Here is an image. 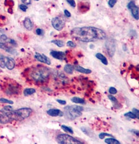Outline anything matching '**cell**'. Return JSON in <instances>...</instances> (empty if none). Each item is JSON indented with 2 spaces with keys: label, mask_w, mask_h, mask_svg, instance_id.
I'll return each mask as SVG.
<instances>
[{
  "label": "cell",
  "mask_w": 139,
  "mask_h": 144,
  "mask_svg": "<svg viewBox=\"0 0 139 144\" xmlns=\"http://www.w3.org/2000/svg\"><path fill=\"white\" fill-rule=\"evenodd\" d=\"M71 101L76 104H83L85 103V101L83 99L78 97H72L71 99Z\"/></svg>",
  "instance_id": "ffe728a7"
},
{
  "label": "cell",
  "mask_w": 139,
  "mask_h": 144,
  "mask_svg": "<svg viewBox=\"0 0 139 144\" xmlns=\"http://www.w3.org/2000/svg\"><path fill=\"white\" fill-rule=\"evenodd\" d=\"M74 69L76 70V71L79 72V73H83V74H90V73H91L92 72L91 70H90V69H85V68L81 67V66H74Z\"/></svg>",
  "instance_id": "5bb4252c"
},
{
  "label": "cell",
  "mask_w": 139,
  "mask_h": 144,
  "mask_svg": "<svg viewBox=\"0 0 139 144\" xmlns=\"http://www.w3.org/2000/svg\"><path fill=\"white\" fill-rule=\"evenodd\" d=\"M52 43L57 45L59 48H62L64 45V42L62 41H60V40H55V41H52Z\"/></svg>",
  "instance_id": "4316f807"
},
{
  "label": "cell",
  "mask_w": 139,
  "mask_h": 144,
  "mask_svg": "<svg viewBox=\"0 0 139 144\" xmlns=\"http://www.w3.org/2000/svg\"><path fill=\"white\" fill-rule=\"evenodd\" d=\"M56 142L60 144H83L82 141L66 134H61L56 136Z\"/></svg>",
  "instance_id": "5b68a950"
},
{
  "label": "cell",
  "mask_w": 139,
  "mask_h": 144,
  "mask_svg": "<svg viewBox=\"0 0 139 144\" xmlns=\"http://www.w3.org/2000/svg\"><path fill=\"white\" fill-rule=\"evenodd\" d=\"M9 42L11 44H12V45H17V43H16V41H15L14 40H13V39H10Z\"/></svg>",
  "instance_id": "7bdbcfd3"
},
{
  "label": "cell",
  "mask_w": 139,
  "mask_h": 144,
  "mask_svg": "<svg viewBox=\"0 0 139 144\" xmlns=\"http://www.w3.org/2000/svg\"><path fill=\"white\" fill-rule=\"evenodd\" d=\"M117 90L115 89V88H114V87H111L109 88V93L111 94V95L117 94Z\"/></svg>",
  "instance_id": "1f68e13d"
},
{
  "label": "cell",
  "mask_w": 139,
  "mask_h": 144,
  "mask_svg": "<svg viewBox=\"0 0 139 144\" xmlns=\"http://www.w3.org/2000/svg\"><path fill=\"white\" fill-rule=\"evenodd\" d=\"M96 57L97 58V59L100 60L101 61V62H102L104 65H106V66L108 65V60H107V58H106L105 56H104L103 55H102L101 53H98L96 54Z\"/></svg>",
  "instance_id": "e0dca14e"
},
{
  "label": "cell",
  "mask_w": 139,
  "mask_h": 144,
  "mask_svg": "<svg viewBox=\"0 0 139 144\" xmlns=\"http://www.w3.org/2000/svg\"><path fill=\"white\" fill-rule=\"evenodd\" d=\"M35 92H36V90L34 88H26V89H24L23 94H24V96H29V95L35 94Z\"/></svg>",
  "instance_id": "44dd1931"
},
{
  "label": "cell",
  "mask_w": 139,
  "mask_h": 144,
  "mask_svg": "<svg viewBox=\"0 0 139 144\" xmlns=\"http://www.w3.org/2000/svg\"><path fill=\"white\" fill-rule=\"evenodd\" d=\"M117 3V0H108V5H109L110 7L113 8L114 6V5H115V3Z\"/></svg>",
  "instance_id": "4dcf8cb0"
},
{
  "label": "cell",
  "mask_w": 139,
  "mask_h": 144,
  "mask_svg": "<svg viewBox=\"0 0 139 144\" xmlns=\"http://www.w3.org/2000/svg\"><path fill=\"white\" fill-rule=\"evenodd\" d=\"M105 136L113 137V136L110 135V134L107 133H100V135H99V138H100V139H103V138H104Z\"/></svg>",
  "instance_id": "f546056e"
},
{
  "label": "cell",
  "mask_w": 139,
  "mask_h": 144,
  "mask_svg": "<svg viewBox=\"0 0 139 144\" xmlns=\"http://www.w3.org/2000/svg\"><path fill=\"white\" fill-rule=\"evenodd\" d=\"M84 110L82 106L78 105H71L64 108V115L69 120H74L82 115V112Z\"/></svg>",
  "instance_id": "277c9868"
},
{
  "label": "cell",
  "mask_w": 139,
  "mask_h": 144,
  "mask_svg": "<svg viewBox=\"0 0 139 144\" xmlns=\"http://www.w3.org/2000/svg\"><path fill=\"white\" fill-rule=\"evenodd\" d=\"M0 48L2 49H4L6 51V52L9 53L10 54H15L16 53V51L14 49H13L12 48H10V47H8L7 45H5V44L2 42H0Z\"/></svg>",
  "instance_id": "2e32d148"
},
{
  "label": "cell",
  "mask_w": 139,
  "mask_h": 144,
  "mask_svg": "<svg viewBox=\"0 0 139 144\" xmlns=\"http://www.w3.org/2000/svg\"><path fill=\"white\" fill-rule=\"evenodd\" d=\"M14 110L13 108L11 106H6L5 107L3 108L1 110H0V112L1 113H9V112H11V111Z\"/></svg>",
  "instance_id": "484cf974"
},
{
  "label": "cell",
  "mask_w": 139,
  "mask_h": 144,
  "mask_svg": "<svg viewBox=\"0 0 139 144\" xmlns=\"http://www.w3.org/2000/svg\"><path fill=\"white\" fill-rule=\"evenodd\" d=\"M30 76L35 82L44 83L49 79V70L44 66H40L31 70Z\"/></svg>",
  "instance_id": "7a4b0ae2"
},
{
  "label": "cell",
  "mask_w": 139,
  "mask_h": 144,
  "mask_svg": "<svg viewBox=\"0 0 139 144\" xmlns=\"http://www.w3.org/2000/svg\"><path fill=\"white\" fill-rule=\"evenodd\" d=\"M23 24H24V27L27 30H31L33 29V27H34V24H33V23L31 22V21L30 20V18L27 17L25 18V19L24 20V22H23Z\"/></svg>",
  "instance_id": "4fadbf2b"
},
{
  "label": "cell",
  "mask_w": 139,
  "mask_h": 144,
  "mask_svg": "<svg viewBox=\"0 0 139 144\" xmlns=\"http://www.w3.org/2000/svg\"><path fill=\"white\" fill-rule=\"evenodd\" d=\"M133 113H134L137 119H138V117H139V111L137 110V109L133 108Z\"/></svg>",
  "instance_id": "8d00e7d4"
},
{
  "label": "cell",
  "mask_w": 139,
  "mask_h": 144,
  "mask_svg": "<svg viewBox=\"0 0 139 144\" xmlns=\"http://www.w3.org/2000/svg\"><path fill=\"white\" fill-rule=\"evenodd\" d=\"M124 115L125 117H129V118H131V119H135L137 118L133 112H128V113H126Z\"/></svg>",
  "instance_id": "83f0119b"
},
{
  "label": "cell",
  "mask_w": 139,
  "mask_h": 144,
  "mask_svg": "<svg viewBox=\"0 0 139 144\" xmlns=\"http://www.w3.org/2000/svg\"><path fill=\"white\" fill-rule=\"evenodd\" d=\"M15 65H16V62H15L14 59H13L12 58L8 57L7 62L6 63V67L9 70H12L14 68Z\"/></svg>",
  "instance_id": "9a60e30c"
},
{
  "label": "cell",
  "mask_w": 139,
  "mask_h": 144,
  "mask_svg": "<svg viewBox=\"0 0 139 144\" xmlns=\"http://www.w3.org/2000/svg\"><path fill=\"white\" fill-rule=\"evenodd\" d=\"M104 142H105L106 143H108V144H120L121 143V142H119V141H118L117 140L115 139V138H113V137L105 139Z\"/></svg>",
  "instance_id": "d6986e66"
},
{
  "label": "cell",
  "mask_w": 139,
  "mask_h": 144,
  "mask_svg": "<svg viewBox=\"0 0 139 144\" xmlns=\"http://www.w3.org/2000/svg\"><path fill=\"white\" fill-rule=\"evenodd\" d=\"M8 57H5L4 56H0V67L4 69L6 67V63L7 62Z\"/></svg>",
  "instance_id": "7402d4cb"
},
{
  "label": "cell",
  "mask_w": 139,
  "mask_h": 144,
  "mask_svg": "<svg viewBox=\"0 0 139 144\" xmlns=\"http://www.w3.org/2000/svg\"><path fill=\"white\" fill-rule=\"evenodd\" d=\"M89 9V4L85 3L80 4V5H79V10L81 12H84L87 11Z\"/></svg>",
  "instance_id": "603a6c76"
},
{
  "label": "cell",
  "mask_w": 139,
  "mask_h": 144,
  "mask_svg": "<svg viewBox=\"0 0 139 144\" xmlns=\"http://www.w3.org/2000/svg\"><path fill=\"white\" fill-rule=\"evenodd\" d=\"M130 1H135V0H130Z\"/></svg>",
  "instance_id": "ee69618b"
},
{
  "label": "cell",
  "mask_w": 139,
  "mask_h": 144,
  "mask_svg": "<svg viewBox=\"0 0 139 144\" xmlns=\"http://www.w3.org/2000/svg\"><path fill=\"white\" fill-rule=\"evenodd\" d=\"M51 56H53L55 58L60 60H64L65 59L66 55L65 53L62 51H52L50 53Z\"/></svg>",
  "instance_id": "30bf717a"
},
{
  "label": "cell",
  "mask_w": 139,
  "mask_h": 144,
  "mask_svg": "<svg viewBox=\"0 0 139 144\" xmlns=\"http://www.w3.org/2000/svg\"><path fill=\"white\" fill-rule=\"evenodd\" d=\"M0 102H1V103H7L10 104H14V102L12 101L8 100V99H5V98H1V99H0Z\"/></svg>",
  "instance_id": "f1b7e54d"
},
{
  "label": "cell",
  "mask_w": 139,
  "mask_h": 144,
  "mask_svg": "<svg viewBox=\"0 0 139 144\" xmlns=\"http://www.w3.org/2000/svg\"><path fill=\"white\" fill-rule=\"evenodd\" d=\"M35 1H39V0H35Z\"/></svg>",
  "instance_id": "f6af8a7d"
},
{
  "label": "cell",
  "mask_w": 139,
  "mask_h": 144,
  "mask_svg": "<svg viewBox=\"0 0 139 144\" xmlns=\"http://www.w3.org/2000/svg\"><path fill=\"white\" fill-rule=\"evenodd\" d=\"M21 1L26 5H29L31 3V0H21Z\"/></svg>",
  "instance_id": "f35d334b"
},
{
  "label": "cell",
  "mask_w": 139,
  "mask_h": 144,
  "mask_svg": "<svg viewBox=\"0 0 139 144\" xmlns=\"http://www.w3.org/2000/svg\"><path fill=\"white\" fill-rule=\"evenodd\" d=\"M12 122V119L9 117L7 113L0 112V123L1 124H8Z\"/></svg>",
  "instance_id": "7c38bea8"
},
{
  "label": "cell",
  "mask_w": 139,
  "mask_h": 144,
  "mask_svg": "<svg viewBox=\"0 0 139 144\" xmlns=\"http://www.w3.org/2000/svg\"><path fill=\"white\" fill-rule=\"evenodd\" d=\"M130 132L132 133H133V134H135V135H137V136H138V131H137V130H136V129H131V130H130Z\"/></svg>",
  "instance_id": "b9f144b4"
},
{
  "label": "cell",
  "mask_w": 139,
  "mask_h": 144,
  "mask_svg": "<svg viewBox=\"0 0 139 144\" xmlns=\"http://www.w3.org/2000/svg\"><path fill=\"white\" fill-rule=\"evenodd\" d=\"M47 113L51 117H62L64 116V112L58 109H50L47 111Z\"/></svg>",
  "instance_id": "8fae6325"
},
{
  "label": "cell",
  "mask_w": 139,
  "mask_h": 144,
  "mask_svg": "<svg viewBox=\"0 0 139 144\" xmlns=\"http://www.w3.org/2000/svg\"><path fill=\"white\" fill-rule=\"evenodd\" d=\"M71 35L75 39L83 42H94L97 40H104L106 34L102 30L91 26L74 28L71 30Z\"/></svg>",
  "instance_id": "6da1fadb"
},
{
  "label": "cell",
  "mask_w": 139,
  "mask_h": 144,
  "mask_svg": "<svg viewBox=\"0 0 139 144\" xmlns=\"http://www.w3.org/2000/svg\"><path fill=\"white\" fill-rule=\"evenodd\" d=\"M61 128L66 133H71V134L74 133L73 130H72V129L71 128V127H68V126H67L62 125L61 126Z\"/></svg>",
  "instance_id": "d4e9b609"
},
{
  "label": "cell",
  "mask_w": 139,
  "mask_h": 144,
  "mask_svg": "<svg viewBox=\"0 0 139 144\" xmlns=\"http://www.w3.org/2000/svg\"><path fill=\"white\" fill-rule=\"evenodd\" d=\"M64 14H65V16L67 17H70L71 16V13H70L67 10H64Z\"/></svg>",
  "instance_id": "ab89813d"
},
{
  "label": "cell",
  "mask_w": 139,
  "mask_h": 144,
  "mask_svg": "<svg viewBox=\"0 0 139 144\" xmlns=\"http://www.w3.org/2000/svg\"><path fill=\"white\" fill-rule=\"evenodd\" d=\"M51 24L57 31H61L65 26V22L62 18L56 17L52 19Z\"/></svg>",
  "instance_id": "8992f818"
},
{
  "label": "cell",
  "mask_w": 139,
  "mask_h": 144,
  "mask_svg": "<svg viewBox=\"0 0 139 144\" xmlns=\"http://www.w3.org/2000/svg\"><path fill=\"white\" fill-rule=\"evenodd\" d=\"M128 9H130L131 12L133 17L136 19L138 20L139 19V9L138 7L135 5L134 1H130V2L128 4Z\"/></svg>",
  "instance_id": "52a82bcc"
},
{
  "label": "cell",
  "mask_w": 139,
  "mask_h": 144,
  "mask_svg": "<svg viewBox=\"0 0 139 144\" xmlns=\"http://www.w3.org/2000/svg\"><path fill=\"white\" fill-rule=\"evenodd\" d=\"M32 112V110L30 108H22L18 110H12L7 113L12 121L13 120L21 121L30 117Z\"/></svg>",
  "instance_id": "3957f363"
},
{
  "label": "cell",
  "mask_w": 139,
  "mask_h": 144,
  "mask_svg": "<svg viewBox=\"0 0 139 144\" xmlns=\"http://www.w3.org/2000/svg\"><path fill=\"white\" fill-rule=\"evenodd\" d=\"M108 97V99H109L111 101L113 102V104H114V106H115V107H119V106H120L117 99L115 97H114L113 95H109Z\"/></svg>",
  "instance_id": "cb8c5ba5"
},
{
  "label": "cell",
  "mask_w": 139,
  "mask_h": 144,
  "mask_svg": "<svg viewBox=\"0 0 139 144\" xmlns=\"http://www.w3.org/2000/svg\"><path fill=\"white\" fill-rule=\"evenodd\" d=\"M64 70L66 73H67V74H72V73H73V71L74 70V66L71 64H66L65 66H64Z\"/></svg>",
  "instance_id": "ac0fdd59"
},
{
  "label": "cell",
  "mask_w": 139,
  "mask_h": 144,
  "mask_svg": "<svg viewBox=\"0 0 139 144\" xmlns=\"http://www.w3.org/2000/svg\"><path fill=\"white\" fill-rule=\"evenodd\" d=\"M56 101H57L59 104H62V105H65L66 104L65 101L61 100V99H56Z\"/></svg>",
  "instance_id": "60d3db41"
},
{
  "label": "cell",
  "mask_w": 139,
  "mask_h": 144,
  "mask_svg": "<svg viewBox=\"0 0 139 144\" xmlns=\"http://www.w3.org/2000/svg\"><path fill=\"white\" fill-rule=\"evenodd\" d=\"M36 34L38 35H42L44 34V31L41 28H37L36 30Z\"/></svg>",
  "instance_id": "d590c367"
},
{
  "label": "cell",
  "mask_w": 139,
  "mask_h": 144,
  "mask_svg": "<svg viewBox=\"0 0 139 144\" xmlns=\"http://www.w3.org/2000/svg\"><path fill=\"white\" fill-rule=\"evenodd\" d=\"M67 2L71 5L72 7H75L76 6V3H75V0H66Z\"/></svg>",
  "instance_id": "836d02e7"
},
{
  "label": "cell",
  "mask_w": 139,
  "mask_h": 144,
  "mask_svg": "<svg viewBox=\"0 0 139 144\" xmlns=\"http://www.w3.org/2000/svg\"><path fill=\"white\" fill-rule=\"evenodd\" d=\"M35 58L38 62H41L42 63H46L47 65H51V61L48 57H47L45 55L43 54H40L37 53L35 55Z\"/></svg>",
  "instance_id": "9c48e42d"
},
{
  "label": "cell",
  "mask_w": 139,
  "mask_h": 144,
  "mask_svg": "<svg viewBox=\"0 0 139 144\" xmlns=\"http://www.w3.org/2000/svg\"><path fill=\"white\" fill-rule=\"evenodd\" d=\"M7 39V37H6V35H1V37H0V40H1V41H3V42H5Z\"/></svg>",
  "instance_id": "74e56055"
},
{
  "label": "cell",
  "mask_w": 139,
  "mask_h": 144,
  "mask_svg": "<svg viewBox=\"0 0 139 144\" xmlns=\"http://www.w3.org/2000/svg\"><path fill=\"white\" fill-rule=\"evenodd\" d=\"M106 48L108 51V53L111 57L114 55L115 52V43L114 39L107 40L105 44Z\"/></svg>",
  "instance_id": "ba28073f"
},
{
  "label": "cell",
  "mask_w": 139,
  "mask_h": 144,
  "mask_svg": "<svg viewBox=\"0 0 139 144\" xmlns=\"http://www.w3.org/2000/svg\"><path fill=\"white\" fill-rule=\"evenodd\" d=\"M67 45L69 47H71V48H75L76 46V44L74 42H72V41H69L67 42Z\"/></svg>",
  "instance_id": "d6a6232c"
},
{
  "label": "cell",
  "mask_w": 139,
  "mask_h": 144,
  "mask_svg": "<svg viewBox=\"0 0 139 144\" xmlns=\"http://www.w3.org/2000/svg\"><path fill=\"white\" fill-rule=\"evenodd\" d=\"M19 9L21 10L23 12H26L28 9V6L25 5H19Z\"/></svg>",
  "instance_id": "e575fe53"
}]
</instances>
